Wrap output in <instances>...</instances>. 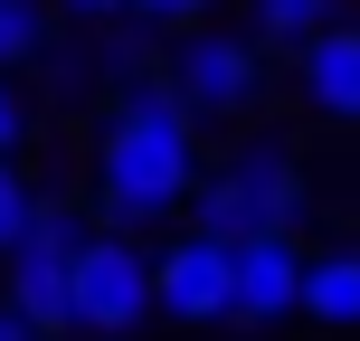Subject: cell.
Masks as SVG:
<instances>
[{
    "instance_id": "6da1fadb",
    "label": "cell",
    "mask_w": 360,
    "mask_h": 341,
    "mask_svg": "<svg viewBox=\"0 0 360 341\" xmlns=\"http://www.w3.org/2000/svg\"><path fill=\"white\" fill-rule=\"evenodd\" d=\"M199 190V114L171 86H133L95 133V218L105 228H152Z\"/></svg>"
},
{
    "instance_id": "7a4b0ae2",
    "label": "cell",
    "mask_w": 360,
    "mask_h": 341,
    "mask_svg": "<svg viewBox=\"0 0 360 341\" xmlns=\"http://www.w3.org/2000/svg\"><path fill=\"white\" fill-rule=\"evenodd\" d=\"M190 199H199L190 209L199 228L237 247V237H256V228H294V218H304V171H294L285 143H247L218 180H199Z\"/></svg>"
},
{
    "instance_id": "3957f363",
    "label": "cell",
    "mask_w": 360,
    "mask_h": 341,
    "mask_svg": "<svg viewBox=\"0 0 360 341\" xmlns=\"http://www.w3.org/2000/svg\"><path fill=\"white\" fill-rule=\"evenodd\" d=\"M67 285H76V332H95V341H124L152 323V256L133 228H95L76 247Z\"/></svg>"
},
{
    "instance_id": "277c9868",
    "label": "cell",
    "mask_w": 360,
    "mask_h": 341,
    "mask_svg": "<svg viewBox=\"0 0 360 341\" xmlns=\"http://www.w3.org/2000/svg\"><path fill=\"white\" fill-rule=\"evenodd\" d=\"M152 313L180 323V332L228 323V313H237V247L209 237V228H190L180 247H162V256H152Z\"/></svg>"
},
{
    "instance_id": "5b68a950",
    "label": "cell",
    "mask_w": 360,
    "mask_h": 341,
    "mask_svg": "<svg viewBox=\"0 0 360 341\" xmlns=\"http://www.w3.org/2000/svg\"><path fill=\"white\" fill-rule=\"evenodd\" d=\"M256 86H266V57H256V38H228V29H199L171 48V95L209 124V114H247Z\"/></svg>"
},
{
    "instance_id": "8992f818",
    "label": "cell",
    "mask_w": 360,
    "mask_h": 341,
    "mask_svg": "<svg viewBox=\"0 0 360 341\" xmlns=\"http://www.w3.org/2000/svg\"><path fill=\"white\" fill-rule=\"evenodd\" d=\"M304 266L313 256H294V228L237 237V313L228 323H294L304 313Z\"/></svg>"
},
{
    "instance_id": "52a82bcc",
    "label": "cell",
    "mask_w": 360,
    "mask_h": 341,
    "mask_svg": "<svg viewBox=\"0 0 360 341\" xmlns=\"http://www.w3.org/2000/svg\"><path fill=\"white\" fill-rule=\"evenodd\" d=\"M304 95H313V114H332V124H360V29H323V38H304Z\"/></svg>"
},
{
    "instance_id": "ba28073f",
    "label": "cell",
    "mask_w": 360,
    "mask_h": 341,
    "mask_svg": "<svg viewBox=\"0 0 360 341\" xmlns=\"http://www.w3.org/2000/svg\"><path fill=\"white\" fill-rule=\"evenodd\" d=\"M304 323H323V332H360V256H313L304 266Z\"/></svg>"
},
{
    "instance_id": "9c48e42d",
    "label": "cell",
    "mask_w": 360,
    "mask_h": 341,
    "mask_svg": "<svg viewBox=\"0 0 360 341\" xmlns=\"http://www.w3.org/2000/svg\"><path fill=\"white\" fill-rule=\"evenodd\" d=\"M323 29H332V0H256V38H275V48H304Z\"/></svg>"
},
{
    "instance_id": "30bf717a",
    "label": "cell",
    "mask_w": 360,
    "mask_h": 341,
    "mask_svg": "<svg viewBox=\"0 0 360 341\" xmlns=\"http://www.w3.org/2000/svg\"><path fill=\"white\" fill-rule=\"evenodd\" d=\"M29 209H38V190L19 180V162H10V152H0V256L19 247V228H29Z\"/></svg>"
},
{
    "instance_id": "8fae6325",
    "label": "cell",
    "mask_w": 360,
    "mask_h": 341,
    "mask_svg": "<svg viewBox=\"0 0 360 341\" xmlns=\"http://www.w3.org/2000/svg\"><path fill=\"white\" fill-rule=\"evenodd\" d=\"M29 48H38V19H29V0H0V67H19Z\"/></svg>"
},
{
    "instance_id": "7c38bea8",
    "label": "cell",
    "mask_w": 360,
    "mask_h": 341,
    "mask_svg": "<svg viewBox=\"0 0 360 341\" xmlns=\"http://www.w3.org/2000/svg\"><path fill=\"white\" fill-rule=\"evenodd\" d=\"M133 19H162V29H199L209 19V0H124Z\"/></svg>"
},
{
    "instance_id": "4fadbf2b",
    "label": "cell",
    "mask_w": 360,
    "mask_h": 341,
    "mask_svg": "<svg viewBox=\"0 0 360 341\" xmlns=\"http://www.w3.org/2000/svg\"><path fill=\"white\" fill-rule=\"evenodd\" d=\"M19 143H29V105H19L10 67H0V152H19Z\"/></svg>"
},
{
    "instance_id": "5bb4252c",
    "label": "cell",
    "mask_w": 360,
    "mask_h": 341,
    "mask_svg": "<svg viewBox=\"0 0 360 341\" xmlns=\"http://www.w3.org/2000/svg\"><path fill=\"white\" fill-rule=\"evenodd\" d=\"M0 341H38V332H29V323H19V313H10V304H0Z\"/></svg>"
},
{
    "instance_id": "9a60e30c",
    "label": "cell",
    "mask_w": 360,
    "mask_h": 341,
    "mask_svg": "<svg viewBox=\"0 0 360 341\" xmlns=\"http://www.w3.org/2000/svg\"><path fill=\"white\" fill-rule=\"evenodd\" d=\"M67 10H124V0H67Z\"/></svg>"
}]
</instances>
